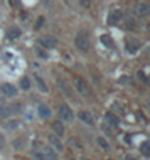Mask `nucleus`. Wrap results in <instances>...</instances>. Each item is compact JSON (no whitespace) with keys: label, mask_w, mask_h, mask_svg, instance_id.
Instances as JSON below:
<instances>
[{"label":"nucleus","mask_w":150,"mask_h":160,"mask_svg":"<svg viewBox=\"0 0 150 160\" xmlns=\"http://www.w3.org/2000/svg\"><path fill=\"white\" fill-rule=\"evenodd\" d=\"M105 118H106V123H110L111 127H118V118H117V116H115L113 113H110V111H108Z\"/></svg>","instance_id":"nucleus-22"},{"label":"nucleus","mask_w":150,"mask_h":160,"mask_svg":"<svg viewBox=\"0 0 150 160\" xmlns=\"http://www.w3.org/2000/svg\"><path fill=\"white\" fill-rule=\"evenodd\" d=\"M36 83H37V86H39V89H41L42 93H48V91H49V88H48V84H46V81L42 79L41 76H37V74H36Z\"/></svg>","instance_id":"nucleus-19"},{"label":"nucleus","mask_w":150,"mask_h":160,"mask_svg":"<svg viewBox=\"0 0 150 160\" xmlns=\"http://www.w3.org/2000/svg\"><path fill=\"white\" fill-rule=\"evenodd\" d=\"M58 86H59V89L66 94V96H69L71 94V86H69V83H68L66 79H62V78H58Z\"/></svg>","instance_id":"nucleus-14"},{"label":"nucleus","mask_w":150,"mask_h":160,"mask_svg":"<svg viewBox=\"0 0 150 160\" xmlns=\"http://www.w3.org/2000/svg\"><path fill=\"white\" fill-rule=\"evenodd\" d=\"M52 130L56 133V137H64V133H66V130H64V123L61 122V120H56V122H52Z\"/></svg>","instance_id":"nucleus-10"},{"label":"nucleus","mask_w":150,"mask_h":160,"mask_svg":"<svg viewBox=\"0 0 150 160\" xmlns=\"http://www.w3.org/2000/svg\"><path fill=\"white\" fill-rule=\"evenodd\" d=\"M48 140H49L51 148H52V150H56V152H62V150H64V143L61 142V138H59V137H56L54 133H52V135H49Z\"/></svg>","instance_id":"nucleus-7"},{"label":"nucleus","mask_w":150,"mask_h":160,"mask_svg":"<svg viewBox=\"0 0 150 160\" xmlns=\"http://www.w3.org/2000/svg\"><path fill=\"white\" fill-rule=\"evenodd\" d=\"M148 12H150V5H148L147 2H138V3H135V14L138 15V17L148 15Z\"/></svg>","instance_id":"nucleus-9"},{"label":"nucleus","mask_w":150,"mask_h":160,"mask_svg":"<svg viewBox=\"0 0 150 160\" xmlns=\"http://www.w3.org/2000/svg\"><path fill=\"white\" fill-rule=\"evenodd\" d=\"M140 152H142L143 157H150V143L148 142H142V145H140Z\"/></svg>","instance_id":"nucleus-23"},{"label":"nucleus","mask_w":150,"mask_h":160,"mask_svg":"<svg viewBox=\"0 0 150 160\" xmlns=\"http://www.w3.org/2000/svg\"><path fill=\"white\" fill-rule=\"evenodd\" d=\"M127 160H137L135 157H132V155H127Z\"/></svg>","instance_id":"nucleus-33"},{"label":"nucleus","mask_w":150,"mask_h":160,"mask_svg":"<svg viewBox=\"0 0 150 160\" xmlns=\"http://www.w3.org/2000/svg\"><path fill=\"white\" fill-rule=\"evenodd\" d=\"M39 44L44 47V49H52V47L58 46V39L54 36H44V37H41Z\"/></svg>","instance_id":"nucleus-6"},{"label":"nucleus","mask_w":150,"mask_h":160,"mask_svg":"<svg viewBox=\"0 0 150 160\" xmlns=\"http://www.w3.org/2000/svg\"><path fill=\"white\" fill-rule=\"evenodd\" d=\"M120 19H122V14H120L118 10H113V12H110L108 19H106V24L108 25H117L120 22Z\"/></svg>","instance_id":"nucleus-12"},{"label":"nucleus","mask_w":150,"mask_h":160,"mask_svg":"<svg viewBox=\"0 0 150 160\" xmlns=\"http://www.w3.org/2000/svg\"><path fill=\"white\" fill-rule=\"evenodd\" d=\"M74 86H76V89H78V93L83 94V96H89V94H91V88L88 86V83L83 78H74Z\"/></svg>","instance_id":"nucleus-3"},{"label":"nucleus","mask_w":150,"mask_h":160,"mask_svg":"<svg viewBox=\"0 0 150 160\" xmlns=\"http://www.w3.org/2000/svg\"><path fill=\"white\" fill-rule=\"evenodd\" d=\"M37 115H39V118H42V120H49L51 116H52V111H51V108L46 105V103H41V105L37 106Z\"/></svg>","instance_id":"nucleus-8"},{"label":"nucleus","mask_w":150,"mask_h":160,"mask_svg":"<svg viewBox=\"0 0 150 160\" xmlns=\"http://www.w3.org/2000/svg\"><path fill=\"white\" fill-rule=\"evenodd\" d=\"M42 25H44V17H39V19H37V22H36V31H39Z\"/></svg>","instance_id":"nucleus-27"},{"label":"nucleus","mask_w":150,"mask_h":160,"mask_svg":"<svg viewBox=\"0 0 150 160\" xmlns=\"http://www.w3.org/2000/svg\"><path fill=\"white\" fill-rule=\"evenodd\" d=\"M138 74H140V78H142V81H143V83H147V76H145L143 72H138Z\"/></svg>","instance_id":"nucleus-32"},{"label":"nucleus","mask_w":150,"mask_h":160,"mask_svg":"<svg viewBox=\"0 0 150 160\" xmlns=\"http://www.w3.org/2000/svg\"><path fill=\"white\" fill-rule=\"evenodd\" d=\"M81 3H84V5H88V0H79Z\"/></svg>","instance_id":"nucleus-34"},{"label":"nucleus","mask_w":150,"mask_h":160,"mask_svg":"<svg viewBox=\"0 0 150 160\" xmlns=\"http://www.w3.org/2000/svg\"><path fill=\"white\" fill-rule=\"evenodd\" d=\"M10 108H12V113H19V111H22V105L20 103H15V105H10Z\"/></svg>","instance_id":"nucleus-24"},{"label":"nucleus","mask_w":150,"mask_h":160,"mask_svg":"<svg viewBox=\"0 0 150 160\" xmlns=\"http://www.w3.org/2000/svg\"><path fill=\"white\" fill-rule=\"evenodd\" d=\"M31 86H32V83H31V79H29V76H22L20 78V88L22 89H31Z\"/></svg>","instance_id":"nucleus-21"},{"label":"nucleus","mask_w":150,"mask_h":160,"mask_svg":"<svg viewBox=\"0 0 150 160\" xmlns=\"http://www.w3.org/2000/svg\"><path fill=\"white\" fill-rule=\"evenodd\" d=\"M101 42L106 47H110V49H115V42H113V39H111V36H108V34H103L101 36Z\"/></svg>","instance_id":"nucleus-17"},{"label":"nucleus","mask_w":150,"mask_h":160,"mask_svg":"<svg viewBox=\"0 0 150 160\" xmlns=\"http://www.w3.org/2000/svg\"><path fill=\"white\" fill-rule=\"evenodd\" d=\"M108 160H111V158H108Z\"/></svg>","instance_id":"nucleus-36"},{"label":"nucleus","mask_w":150,"mask_h":160,"mask_svg":"<svg viewBox=\"0 0 150 160\" xmlns=\"http://www.w3.org/2000/svg\"><path fill=\"white\" fill-rule=\"evenodd\" d=\"M138 49H140V42H138V41H133L132 37L127 39V51H128V52H130V54H135Z\"/></svg>","instance_id":"nucleus-13"},{"label":"nucleus","mask_w":150,"mask_h":160,"mask_svg":"<svg viewBox=\"0 0 150 160\" xmlns=\"http://www.w3.org/2000/svg\"><path fill=\"white\" fill-rule=\"evenodd\" d=\"M96 143L101 147V150H105V152H108L110 150V143H108V140H106L105 137H96Z\"/></svg>","instance_id":"nucleus-18"},{"label":"nucleus","mask_w":150,"mask_h":160,"mask_svg":"<svg viewBox=\"0 0 150 160\" xmlns=\"http://www.w3.org/2000/svg\"><path fill=\"white\" fill-rule=\"evenodd\" d=\"M127 24H128V25H127L128 29H133V27H135V24H133V20H132V19H128V20H127Z\"/></svg>","instance_id":"nucleus-29"},{"label":"nucleus","mask_w":150,"mask_h":160,"mask_svg":"<svg viewBox=\"0 0 150 160\" xmlns=\"http://www.w3.org/2000/svg\"><path fill=\"white\" fill-rule=\"evenodd\" d=\"M5 128L7 130H10V132H12V130H17V128H19L20 127V122H19V120H5Z\"/></svg>","instance_id":"nucleus-20"},{"label":"nucleus","mask_w":150,"mask_h":160,"mask_svg":"<svg viewBox=\"0 0 150 160\" xmlns=\"http://www.w3.org/2000/svg\"><path fill=\"white\" fill-rule=\"evenodd\" d=\"M3 147H5V138H3V135L0 133V150H2Z\"/></svg>","instance_id":"nucleus-28"},{"label":"nucleus","mask_w":150,"mask_h":160,"mask_svg":"<svg viewBox=\"0 0 150 160\" xmlns=\"http://www.w3.org/2000/svg\"><path fill=\"white\" fill-rule=\"evenodd\" d=\"M20 36H22V31H20L19 27H15V25L7 31V39L8 41H15V39H19Z\"/></svg>","instance_id":"nucleus-15"},{"label":"nucleus","mask_w":150,"mask_h":160,"mask_svg":"<svg viewBox=\"0 0 150 160\" xmlns=\"http://www.w3.org/2000/svg\"><path fill=\"white\" fill-rule=\"evenodd\" d=\"M36 157L39 158V160H59L56 150H52L51 147H44L41 153H36Z\"/></svg>","instance_id":"nucleus-4"},{"label":"nucleus","mask_w":150,"mask_h":160,"mask_svg":"<svg viewBox=\"0 0 150 160\" xmlns=\"http://www.w3.org/2000/svg\"><path fill=\"white\" fill-rule=\"evenodd\" d=\"M59 120H61L62 123H71L72 120H74V113H72L71 106L66 105V103H62V105L59 106Z\"/></svg>","instance_id":"nucleus-1"},{"label":"nucleus","mask_w":150,"mask_h":160,"mask_svg":"<svg viewBox=\"0 0 150 160\" xmlns=\"http://www.w3.org/2000/svg\"><path fill=\"white\" fill-rule=\"evenodd\" d=\"M69 143H72V145H76V148H83V147L79 145V142H78V140H69Z\"/></svg>","instance_id":"nucleus-30"},{"label":"nucleus","mask_w":150,"mask_h":160,"mask_svg":"<svg viewBox=\"0 0 150 160\" xmlns=\"http://www.w3.org/2000/svg\"><path fill=\"white\" fill-rule=\"evenodd\" d=\"M81 160H91V158H88V157H83V158H81Z\"/></svg>","instance_id":"nucleus-35"},{"label":"nucleus","mask_w":150,"mask_h":160,"mask_svg":"<svg viewBox=\"0 0 150 160\" xmlns=\"http://www.w3.org/2000/svg\"><path fill=\"white\" fill-rule=\"evenodd\" d=\"M127 83H128V78H127V76L120 78V84H127Z\"/></svg>","instance_id":"nucleus-31"},{"label":"nucleus","mask_w":150,"mask_h":160,"mask_svg":"<svg viewBox=\"0 0 150 160\" xmlns=\"http://www.w3.org/2000/svg\"><path fill=\"white\" fill-rule=\"evenodd\" d=\"M74 44L78 47V51L81 52H88L89 51V39H88V34L86 32H79L74 39Z\"/></svg>","instance_id":"nucleus-2"},{"label":"nucleus","mask_w":150,"mask_h":160,"mask_svg":"<svg viewBox=\"0 0 150 160\" xmlns=\"http://www.w3.org/2000/svg\"><path fill=\"white\" fill-rule=\"evenodd\" d=\"M0 91H2L3 96H7V98H15L17 94H19L17 88L14 84H10V83H3L2 86H0Z\"/></svg>","instance_id":"nucleus-5"},{"label":"nucleus","mask_w":150,"mask_h":160,"mask_svg":"<svg viewBox=\"0 0 150 160\" xmlns=\"http://www.w3.org/2000/svg\"><path fill=\"white\" fill-rule=\"evenodd\" d=\"M24 140H14V148H17V150H20V148H24Z\"/></svg>","instance_id":"nucleus-26"},{"label":"nucleus","mask_w":150,"mask_h":160,"mask_svg":"<svg viewBox=\"0 0 150 160\" xmlns=\"http://www.w3.org/2000/svg\"><path fill=\"white\" fill-rule=\"evenodd\" d=\"M12 115H14V113H12L10 105H7V106H2V108H0V120H3V122H5V120H8Z\"/></svg>","instance_id":"nucleus-16"},{"label":"nucleus","mask_w":150,"mask_h":160,"mask_svg":"<svg viewBox=\"0 0 150 160\" xmlns=\"http://www.w3.org/2000/svg\"><path fill=\"white\" fill-rule=\"evenodd\" d=\"M36 54H37V58H42V59H48V52H46L44 49H36Z\"/></svg>","instance_id":"nucleus-25"},{"label":"nucleus","mask_w":150,"mask_h":160,"mask_svg":"<svg viewBox=\"0 0 150 160\" xmlns=\"http://www.w3.org/2000/svg\"><path fill=\"white\" fill-rule=\"evenodd\" d=\"M78 118H79L83 123L89 125V127H91V125L95 123V122H93V116H91V113H89V111H86V110H81L79 113H78Z\"/></svg>","instance_id":"nucleus-11"}]
</instances>
